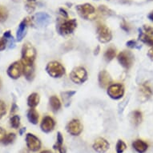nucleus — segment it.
Instances as JSON below:
<instances>
[{
	"instance_id": "1",
	"label": "nucleus",
	"mask_w": 153,
	"mask_h": 153,
	"mask_svg": "<svg viewBox=\"0 0 153 153\" xmlns=\"http://www.w3.org/2000/svg\"><path fill=\"white\" fill-rule=\"evenodd\" d=\"M36 57V51L30 43H25L22 49V63L26 65H33Z\"/></svg>"
},
{
	"instance_id": "2",
	"label": "nucleus",
	"mask_w": 153,
	"mask_h": 153,
	"mask_svg": "<svg viewBox=\"0 0 153 153\" xmlns=\"http://www.w3.org/2000/svg\"><path fill=\"white\" fill-rule=\"evenodd\" d=\"M46 71L48 75L53 78H60L65 74V68L60 63L57 61H52L48 63Z\"/></svg>"
},
{
	"instance_id": "3",
	"label": "nucleus",
	"mask_w": 153,
	"mask_h": 153,
	"mask_svg": "<svg viewBox=\"0 0 153 153\" xmlns=\"http://www.w3.org/2000/svg\"><path fill=\"white\" fill-rule=\"evenodd\" d=\"M77 27V21L75 19L64 20L58 26V32L59 35L65 36L72 34Z\"/></svg>"
},
{
	"instance_id": "4",
	"label": "nucleus",
	"mask_w": 153,
	"mask_h": 153,
	"mask_svg": "<svg viewBox=\"0 0 153 153\" xmlns=\"http://www.w3.org/2000/svg\"><path fill=\"white\" fill-rule=\"evenodd\" d=\"M70 78L75 83L82 84L88 79V72L85 68L78 67L73 69L71 73Z\"/></svg>"
},
{
	"instance_id": "5",
	"label": "nucleus",
	"mask_w": 153,
	"mask_h": 153,
	"mask_svg": "<svg viewBox=\"0 0 153 153\" xmlns=\"http://www.w3.org/2000/svg\"><path fill=\"white\" fill-rule=\"evenodd\" d=\"M76 10L81 17L86 19H92L95 16V9L91 4L84 3L76 7Z\"/></svg>"
},
{
	"instance_id": "6",
	"label": "nucleus",
	"mask_w": 153,
	"mask_h": 153,
	"mask_svg": "<svg viewBox=\"0 0 153 153\" xmlns=\"http://www.w3.org/2000/svg\"><path fill=\"white\" fill-rule=\"evenodd\" d=\"M118 61L120 65L125 69L131 68L134 63V56L132 53L128 51H123L118 55Z\"/></svg>"
},
{
	"instance_id": "7",
	"label": "nucleus",
	"mask_w": 153,
	"mask_h": 153,
	"mask_svg": "<svg viewBox=\"0 0 153 153\" xmlns=\"http://www.w3.org/2000/svg\"><path fill=\"white\" fill-rule=\"evenodd\" d=\"M97 36L99 41L103 43H108L112 39V34L111 30L103 24H99L97 27Z\"/></svg>"
},
{
	"instance_id": "8",
	"label": "nucleus",
	"mask_w": 153,
	"mask_h": 153,
	"mask_svg": "<svg viewBox=\"0 0 153 153\" xmlns=\"http://www.w3.org/2000/svg\"><path fill=\"white\" fill-rule=\"evenodd\" d=\"M108 94L113 100H119L123 97L124 94V88L121 83L111 84L108 88Z\"/></svg>"
},
{
	"instance_id": "9",
	"label": "nucleus",
	"mask_w": 153,
	"mask_h": 153,
	"mask_svg": "<svg viewBox=\"0 0 153 153\" xmlns=\"http://www.w3.org/2000/svg\"><path fill=\"white\" fill-rule=\"evenodd\" d=\"M23 73V65L21 61H17L13 63L8 68L7 74L11 79H16L19 78L21 75Z\"/></svg>"
},
{
	"instance_id": "10",
	"label": "nucleus",
	"mask_w": 153,
	"mask_h": 153,
	"mask_svg": "<svg viewBox=\"0 0 153 153\" xmlns=\"http://www.w3.org/2000/svg\"><path fill=\"white\" fill-rule=\"evenodd\" d=\"M26 143L28 149L31 152H37L41 148V141L37 136L31 133H27L26 136Z\"/></svg>"
},
{
	"instance_id": "11",
	"label": "nucleus",
	"mask_w": 153,
	"mask_h": 153,
	"mask_svg": "<svg viewBox=\"0 0 153 153\" xmlns=\"http://www.w3.org/2000/svg\"><path fill=\"white\" fill-rule=\"evenodd\" d=\"M67 131L71 136H79L83 131V125L79 120H72L67 125Z\"/></svg>"
},
{
	"instance_id": "12",
	"label": "nucleus",
	"mask_w": 153,
	"mask_h": 153,
	"mask_svg": "<svg viewBox=\"0 0 153 153\" xmlns=\"http://www.w3.org/2000/svg\"><path fill=\"white\" fill-rule=\"evenodd\" d=\"M30 23H31V18L29 17L26 18L21 22L20 24L19 25L17 33H16L17 41L20 42V41L23 40V38L25 37L26 34H27V28L28 24H30Z\"/></svg>"
},
{
	"instance_id": "13",
	"label": "nucleus",
	"mask_w": 153,
	"mask_h": 153,
	"mask_svg": "<svg viewBox=\"0 0 153 153\" xmlns=\"http://www.w3.org/2000/svg\"><path fill=\"white\" fill-rule=\"evenodd\" d=\"M55 127V122L52 117L47 116L43 117V120L41 122L40 128L43 132L49 133L54 130Z\"/></svg>"
},
{
	"instance_id": "14",
	"label": "nucleus",
	"mask_w": 153,
	"mask_h": 153,
	"mask_svg": "<svg viewBox=\"0 0 153 153\" xmlns=\"http://www.w3.org/2000/svg\"><path fill=\"white\" fill-rule=\"evenodd\" d=\"M110 144L105 139L98 138L93 143V148L99 153H104L109 149Z\"/></svg>"
},
{
	"instance_id": "15",
	"label": "nucleus",
	"mask_w": 153,
	"mask_h": 153,
	"mask_svg": "<svg viewBox=\"0 0 153 153\" xmlns=\"http://www.w3.org/2000/svg\"><path fill=\"white\" fill-rule=\"evenodd\" d=\"M139 94L140 97L142 101L148 100L152 95V91L151 89L150 86L148 83H143L141 85H140L139 88Z\"/></svg>"
},
{
	"instance_id": "16",
	"label": "nucleus",
	"mask_w": 153,
	"mask_h": 153,
	"mask_svg": "<svg viewBox=\"0 0 153 153\" xmlns=\"http://www.w3.org/2000/svg\"><path fill=\"white\" fill-rule=\"evenodd\" d=\"M112 83V79L107 71L103 70L99 74V83L102 88H107Z\"/></svg>"
},
{
	"instance_id": "17",
	"label": "nucleus",
	"mask_w": 153,
	"mask_h": 153,
	"mask_svg": "<svg viewBox=\"0 0 153 153\" xmlns=\"http://www.w3.org/2000/svg\"><path fill=\"white\" fill-rule=\"evenodd\" d=\"M34 21L37 23L38 25L47 26L49 24L51 21V16L47 13L39 12L35 14L34 16Z\"/></svg>"
},
{
	"instance_id": "18",
	"label": "nucleus",
	"mask_w": 153,
	"mask_h": 153,
	"mask_svg": "<svg viewBox=\"0 0 153 153\" xmlns=\"http://www.w3.org/2000/svg\"><path fill=\"white\" fill-rule=\"evenodd\" d=\"M132 147L138 153H144L148 148V144L142 140H136L132 143Z\"/></svg>"
},
{
	"instance_id": "19",
	"label": "nucleus",
	"mask_w": 153,
	"mask_h": 153,
	"mask_svg": "<svg viewBox=\"0 0 153 153\" xmlns=\"http://www.w3.org/2000/svg\"><path fill=\"white\" fill-rule=\"evenodd\" d=\"M23 74L25 75L26 79L28 81L33 80V79L35 77V67L33 65H26L23 64Z\"/></svg>"
},
{
	"instance_id": "20",
	"label": "nucleus",
	"mask_w": 153,
	"mask_h": 153,
	"mask_svg": "<svg viewBox=\"0 0 153 153\" xmlns=\"http://www.w3.org/2000/svg\"><path fill=\"white\" fill-rule=\"evenodd\" d=\"M53 148L57 153H65V148H63V137L61 132L57 133L56 143L54 145Z\"/></svg>"
},
{
	"instance_id": "21",
	"label": "nucleus",
	"mask_w": 153,
	"mask_h": 153,
	"mask_svg": "<svg viewBox=\"0 0 153 153\" xmlns=\"http://www.w3.org/2000/svg\"><path fill=\"white\" fill-rule=\"evenodd\" d=\"M142 120H143V116H142V112L140 111L136 110L131 112V121L134 126H139L142 122Z\"/></svg>"
},
{
	"instance_id": "22",
	"label": "nucleus",
	"mask_w": 153,
	"mask_h": 153,
	"mask_svg": "<svg viewBox=\"0 0 153 153\" xmlns=\"http://www.w3.org/2000/svg\"><path fill=\"white\" fill-rule=\"evenodd\" d=\"M27 119L28 120L30 121V123H33V124H37L38 122H39V112L35 110V108H31L30 110L28 111Z\"/></svg>"
},
{
	"instance_id": "23",
	"label": "nucleus",
	"mask_w": 153,
	"mask_h": 153,
	"mask_svg": "<svg viewBox=\"0 0 153 153\" xmlns=\"http://www.w3.org/2000/svg\"><path fill=\"white\" fill-rule=\"evenodd\" d=\"M50 106L54 112H57L61 108V102L59 99L55 95H52L50 98Z\"/></svg>"
},
{
	"instance_id": "24",
	"label": "nucleus",
	"mask_w": 153,
	"mask_h": 153,
	"mask_svg": "<svg viewBox=\"0 0 153 153\" xmlns=\"http://www.w3.org/2000/svg\"><path fill=\"white\" fill-rule=\"evenodd\" d=\"M39 103V95L37 93H32L29 95L27 99V104L30 108H35L36 106H38Z\"/></svg>"
},
{
	"instance_id": "25",
	"label": "nucleus",
	"mask_w": 153,
	"mask_h": 153,
	"mask_svg": "<svg viewBox=\"0 0 153 153\" xmlns=\"http://www.w3.org/2000/svg\"><path fill=\"white\" fill-rule=\"evenodd\" d=\"M75 94V91H65L62 93V99H63V103L65 104L66 107H68L71 103V99L73 95Z\"/></svg>"
},
{
	"instance_id": "26",
	"label": "nucleus",
	"mask_w": 153,
	"mask_h": 153,
	"mask_svg": "<svg viewBox=\"0 0 153 153\" xmlns=\"http://www.w3.org/2000/svg\"><path fill=\"white\" fill-rule=\"evenodd\" d=\"M116 51L115 48H109L104 53V59L107 62H110L116 57Z\"/></svg>"
},
{
	"instance_id": "27",
	"label": "nucleus",
	"mask_w": 153,
	"mask_h": 153,
	"mask_svg": "<svg viewBox=\"0 0 153 153\" xmlns=\"http://www.w3.org/2000/svg\"><path fill=\"white\" fill-rule=\"evenodd\" d=\"M140 39L143 43H146L151 47H153V36H152V35H146L143 32H141L140 35Z\"/></svg>"
},
{
	"instance_id": "28",
	"label": "nucleus",
	"mask_w": 153,
	"mask_h": 153,
	"mask_svg": "<svg viewBox=\"0 0 153 153\" xmlns=\"http://www.w3.org/2000/svg\"><path fill=\"white\" fill-rule=\"evenodd\" d=\"M15 138H16V136H15V133H8L5 136L3 140L2 141V143L4 145H9V144L12 143L15 141Z\"/></svg>"
},
{
	"instance_id": "29",
	"label": "nucleus",
	"mask_w": 153,
	"mask_h": 153,
	"mask_svg": "<svg viewBox=\"0 0 153 153\" xmlns=\"http://www.w3.org/2000/svg\"><path fill=\"white\" fill-rule=\"evenodd\" d=\"M3 38H5L7 41H9V48H13L15 47V39H14V38L11 35V33H10V30H7V31H6L4 34H3Z\"/></svg>"
},
{
	"instance_id": "30",
	"label": "nucleus",
	"mask_w": 153,
	"mask_h": 153,
	"mask_svg": "<svg viewBox=\"0 0 153 153\" xmlns=\"http://www.w3.org/2000/svg\"><path fill=\"white\" fill-rule=\"evenodd\" d=\"M10 123L13 128H19L20 125V117L19 116H12L10 120Z\"/></svg>"
},
{
	"instance_id": "31",
	"label": "nucleus",
	"mask_w": 153,
	"mask_h": 153,
	"mask_svg": "<svg viewBox=\"0 0 153 153\" xmlns=\"http://www.w3.org/2000/svg\"><path fill=\"white\" fill-rule=\"evenodd\" d=\"M126 148H127L126 143H124L123 140H119L117 143H116V153H123V152L126 150Z\"/></svg>"
},
{
	"instance_id": "32",
	"label": "nucleus",
	"mask_w": 153,
	"mask_h": 153,
	"mask_svg": "<svg viewBox=\"0 0 153 153\" xmlns=\"http://www.w3.org/2000/svg\"><path fill=\"white\" fill-rule=\"evenodd\" d=\"M8 17V11L7 8L0 6V23H3Z\"/></svg>"
},
{
	"instance_id": "33",
	"label": "nucleus",
	"mask_w": 153,
	"mask_h": 153,
	"mask_svg": "<svg viewBox=\"0 0 153 153\" xmlns=\"http://www.w3.org/2000/svg\"><path fill=\"white\" fill-rule=\"evenodd\" d=\"M7 112V106L3 100H0V120L5 116Z\"/></svg>"
},
{
	"instance_id": "34",
	"label": "nucleus",
	"mask_w": 153,
	"mask_h": 153,
	"mask_svg": "<svg viewBox=\"0 0 153 153\" xmlns=\"http://www.w3.org/2000/svg\"><path fill=\"white\" fill-rule=\"evenodd\" d=\"M35 9V2H28L26 5V10L28 13H32Z\"/></svg>"
},
{
	"instance_id": "35",
	"label": "nucleus",
	"mask_w": 153,
	"mask_h": 153,
	"mask_svg": "<svg viewBox=\"0 0 153 153\" xmlns=\"http://www.w3.org/2000/svg\"><path fill=\"white\" fill-rule=\"evenodd\" d=\"M143 33L146 34V35L153 36V27H148V26H144L143 27Z\"/></svg>"
},
{
	"instance_id": "36",
	"label": "nucleus",
	"mask_w": 153,
	"mask_h": 153,
	"mask_svg": "<svg viewBox=\"0 0 153 153\" xmlns=\"http://www.w3.org/2000/svg\"><path fill=\"white\" fill-rule=\"evenodd\" d=\"M126 44H127V46H128V48H140V47L138 46V43L134 40L128 41V42H127Z\"/></svg>"
},
{
	"instance_id": "37",
	"label": "nucleus",
	"mask_w": 153,
	"mask_h": 153,
	"mask_svg": "<svg viewBox=\"0 0 153 153\" xmlns=\"http://www.w3.org/2000/svg\"><path fill=\"white\" fill-rule=\"evenodd\" d=\"M7 41L6 39L5 38H2L0 39V51H3L6 49V46H7Z\"/></svg>"
},
{
	"instance_id": "38",
	"label": "nucleus",
	"mask_w": 153,
	"mask_h": 153,
	"mask_svg": "<svg viewBox=\"0 0 153 153\" xmlns=\"http://www.w3.org/2000/svg\"><path fill=\"white\" fill-rule=\"evenodd\" d=\"M100 10L101 12L103 13V15H110V11L111 10L108 9V7H106L105 6H100Z\"/></svg>"
},
{
	"instance_id": "39",
	"label": "nucleus",
	"mask_w": 153,
	"mask_h": 153,
	"mask_svg": "<svg viewBox=\"0 0 153 153\" xmlns=\"http://www.w3.org/2000/svg\"><path fill=\"white\" fill-rule=\"evenodd\" d=\"M6 135H7L6 131L4 130L3 128H1V127H0V142H2V141L3 140V139H4Z\"/></svg>"
},
{
	"instance_id": "40",
	"label": "nucleus",
	"mask_w": 153,
	"mask_h": 153,
	"mask_svg": "<svg viewBox=\"0 0 153 153\" xmlns=\"http://www.w3.org/2000/svg\"><path fill=\"white\" fill-rule=\"evenodd\" d=\"M121 27H122L123 30H124L125 31H128V32L130 30V27L128 25V23H126L125 21H123V23L121 24Z\"/></svg>"
},
{
	"instance_id": "41",
	"label": "nucleus",
	"mask_w": 153,
	"mask_h": 153,
	"mask_svg": "<svg viewBox=\"0 0 153 153\" xmlns=\"http://www.w3.org/2000/svg\"><path fill=\"white\" fill-rule=\"evenodd\" d=\"M18 109V107L17 105L15 104V103H13L12 104V107H11V111H10V113L13 114V113H15L16 111V110Z\"/></svg>"
},
{
	"instance_id": "42",
	"label": "nucleus",
	"mask_w": 153,
	"mask_h": 153,
	"mask_svg": "<svg viewBox=\"0 0 153 153\" xmlns=\"http://www.w3.org/2000/svg\"><path fill=\"white\" fill-rule=\"evenodd\" d=\"M148 55L150 57L151 59H152L153 60V47H152V48L149 50V51H148Z\"/></svg>"
},
{
	"instance_id": "43",
	"label": "nucleus",
	"mask_w": 153,
	"mask_h": 153,
	"mask_svg": "<svg viewBox=\"0 0 153 153\" xmlns=\"http://www.w3.org/2000/svg\"><path fill=\"white\" fill-rule=\"evenodd\" d=\"M148 19H150L151 21H153V11H152V12L150 13V14H149V15H148Z\"/></svg>"
},
{
	"instance_id": "44",
	"label": "nucleus",
	"mask_w": 153,
	"mask_h": 153,
	"mask_svg": "<svg viewBox=\"0 0 153 153\" xmlns=\"http://www.w3.org/2000/svg\"><path fill=\"white\" fill-rule=\"evenodd\" d=\"M25 131H26V128H22V129H21V130L19 131V135H20V136H22V135H23V132H24Z\"/></svg>"
},
{
	"instance_id": "45",
	"label": "nucleus",
	"mask_w": 153,
	"mask_h": 153,
	"mask_svg": "<svg viewBox=\"0 0 153 153\" xmlns=\"http://www.w3.org/2000/svg\"><path fill=\"white\" fill-rule=\"evenodd\" d=\"M99 52H100V47H97L96 50H95V55H98Z\"/></svg>"
},
{
	"instance_id": "46",
	"label": "nucleus",
	"mask_w": 153,
	"mask_h": 153,
	"mask_svg": "<svg viewBox=\"0 0 153 153\" xmlns=\"http://www.w3.org/2000/svg\"><path fill=\"white\" fill-rule=\"evenodd\" d=\"M40 153H52V152H51L49 150H44V151H43V152H41Z\"/></svg>"
},
{
	"instance_id": "47",
	"label": "nucleus",
	"mask_w": 153,
	"mask_h": 153,
	"mask_svg": "<svg viewBox=\"0 0 153 153\" xmlns=\"http://www.w3.org/2000/svg\"><path fill=\"white\" fill-rule=\"evenodd\" d=\"M21 153H29V151L26 150V149H24V150H23V152Z\"/></svg>"
},
{
	"instance_id": "48",
	"label": "nucleus",
	"mask_w": 153,
	"mask_h": 153,
	"mask_svg": "<svg viewBox=\"0 0 153 153\" xmlns=\"http://www.w3.org/2000/svg\"><path fill=\"white\" fill-rule=\"evenodd\" d=\"M2 88V82H1V79H0V89Z\"/></svg>"
},
{
	"instance_id": "49",
	"label": "nucleus",
	"mask_w": 153,
	"mask_h": 153,
	"mask_svg": "<svg viewBox=\"0 0 153 153\" xmlns=\"http://www.w3.org/2000/svg\"><path fill=\"white\" fill-rule=\"evenodd\" d=\"M13 1H14V2H16V3H17V2H19L20 0H13Z\"/></svg>"
},
{
	"instance_id": "50",
	"label": "nucleus",
	"mask_w": 153,
	"mask_h": 153,
	"mask_svg": "<svg viewBox=\"0 0 153 153\" xmlns=\"http://www.w3.org/2000/svg\"><path fill=\"white\" fill-rule=\"evenodd\" d=\"M28 1H29V2H35V0H28Z\"/></svg>"
}]
</instances>
